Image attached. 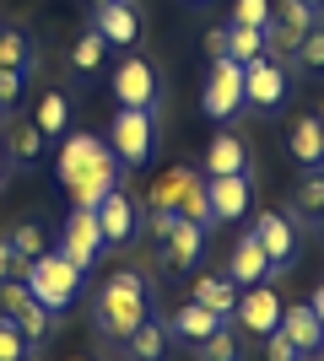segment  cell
Segmentation results:
<instances>
[{"mask_svg": "<svg viewBox=\"0 0 324 361\" xmlns=\"http://www.w3.org/2000/svg\"><path fill=\"white\" fill-rule=\"evenodd\" d=\"M54 167H60V183L71 195V205H81V211H97V200L108 189H119V173H124L119 157L108 151V140H97V135H65Z\"/></svg>", "mask_w": 324, "mask_h": 361, "instance_id": "obj_1", "label": "cell"}, {"mask_svg": "<svg viewBox=\"0 0 324 361\" xmlns=\"http://www.w3.org/2000/svg\"><path fill=\"white\" fill-rule=\"evenodd\" d=\"M152 318V291H146V281H140L136 270H114L97 286V307H92V324L103 340H114V345H130V334L140 329Z\"/></svg>", "mask_w": 324, "mask_h": 361, "instance_id": "obj_2", "label": "cell"}, {"mask_svg": "<svg viewBox=\"0 0 324 361\" xmlns=\"http://www.w3.org/2000/svg\"><path fill=\"white\" fill-rule=\"evenodd\" d=\"M81 275H87V270H81L76 259H65V254H38V259H28L22 281H28V291L44 302L49 313H65V307L81 297Z\"/></svg>", "mask_w": 324, "mask_h": 361, "instance_id": "obj_3", "label": "cell"}, {"mask_svg": "<svg viewBox=\"0 0 324 361\" xmlns=\"http://www.w3.org/2000/svg\"><path fill=\"white\" fill-rule=\"evenodd\" d=\"M108 151L119 157V167H146L157 151V114L152 108H119L108 124Z\"/></svg>", "mask_w": 324, "mask_h": 361, "instance_id": "obj_4", "label": "cell"}, {"mask_svg": "<svg viewBox=\"0 0 324 361\" xmlns=\"http://www.w3.org/2000/svg\"><path fill=\"white\" fill-rule=\"evenodd\" d=\"M200 108L211 119L227 124L232 114L244 108V65L238 60H211V81H205V92H200Z\"/></svg>", "mask_w": 324, "mask_h": 361, "instance_id": "obj_5", "label": "cell"}, {"mask_svg": "<svg viewBox=\"0 0 324 361\" xmlns=\"http://www.w3.org/2000/svg\"><path fill=\"white\" fill-rule=\"evenodd\" d=\"M103 248L108 243H103V226H97V211H81L76 205V211L65 216V226H60V254L76 259L81 270H92L97 259H103Z\"/></svg>", "mask_w": 324, "mask_h": 361, "instance_id": "obj_6", "label": "cell"}, {"mask_svg": "<svg viewBox=\"0 0 324 361\" xmlns=\"http://www.w3.org/2000/svg\"><path fill=\"white\" fill-rule=\"evenodd\" d=\"M0 313L11 318L28 340H44V334H49V318H54L44 302L28 291V281H0Z\"/></svg>", "mask_w": 324, "mask_h": 361, "instance_id": "obj_7", "label": "cell"}, {"mask_svg": "<svg viewBox=\"0 0 324 361\" xmlns=\"http://www.w3.org/2000/svg\"><path fill=\"white\" fill-rule=\"evenodd\" d=\"M254 238H260V248H265V259H270V275L276 270H287L297 259V226L287 221L281 211H260L254 216V226H248Z\"/></svg>", "mask_w": 324, "mask_h": 361, "instance_id": "obj_8", "label": "cell"}, {"mask_svg": "<svg viewBox=\"0 0 324 361\" xmlns=\"http://www.w3.org/2000/svg\"><path fill=\"white\" fill-rule=\"evenodd\" d=\"M281 313H287V302L265 286V281H260V286H244V291H238V324H244L254 340H265L270 329H281Z\"/></svg>", "mask_w": 324, "mask_h": 361, "instance_id": "obj_9", "label": "cell"}, {"mask_svg": "<svg viewBox=\"0 0 324 361\" xmlns=\"http://www.w3.org/2000/svg\"><path fill=\"white\" fill-rule=\"evenodd\" d=\"M281 97H287V65L270 60V54L248 60V65H244V103H254V108H276Z\"/></svg>", "mask_w": 324, "mask_h": 361, "instance_id": "obj_10", "label": "cell"}, {"mask_svg": "<svg viewBox=\"0 0 324 361\" xmlns=\"http://www.w3.org/2000/svg\"><path fill=\"white\" fill-rule=\"evenodd\" d=\"M114 97H119V108H157V71L140 60V54L119 60V71H114Z\"/></svg>", "mask_w": 324, "mask_h": 361, "instance_id": "obj_11", "label": "cell"}, {"mask_svg": "<svg viewBox=\"0 0 324 361\" xmlns=\"http://www.w3.org/2000/svg\"><path fill=\"white\" fill-rule=\"evenodd\" d=\"M232 281V286L244 291V286H260V281H270V259H265L260 238L254 232H244V238L232 243V254H227V270H222Z\"/></svg>", "mask_w": 324, "mask_h": 361, "instance_id": "obj_12", "label": "cell"}, {"mask_svg": "<svg viewBox=\"0 0 324 361\" xmlns=\"http://www.w3.org/2000/svg\"><path fill=\"white\" fill-rule=\"evenodd\" d=\"M205 195H211L216 221H238L254 205V189H248V173H222V178H205Z\"/></svg>", "mask_w": 324, "mask_h": 361, "instance_id": "obj_13", "label": "cell"}, {"mask_svg": "<svg viewBox=\"0 0 324 361\" xmlns=\"http://www.w3.org/2000/svg\"><path fill=\"white\" fill-rule=\"evenodd\" d=\"M97 226H103L108 248L130 243V238H136V200L124 195V189H108V195L97 200Z\"/></svg>", "mask_w": 324, "mask_h": 361, "instance_id": "obj_14", "label": "cell"}, {"mask_svg": "<svg viewBox=\"0 0 324 361\" xmlns=\"http://www.w3.org/2000/svg\"><path fill=\"white\" fill-rule=\"evenodd\" d=\"M200 248H205V226L173 216L168 238H162V264H168V270H189V264L200 259Z\"/></svg>", "mask_w": 324, "mask_h": 361, "instance_id": "obj_15", "label": "cell"}, {"mask_svg": "<svg viewBox=\"0 0 324 361\" xmlns=\"http://www.w3.org/2000/svg\"><path fill=\"white\" fill-rule=\"evenodd\" d=\"M222 173H248V146L232 130H216L205 146V178H222Z\"/></svg>", "mask_w": 324, "mask_h": 361, "instance_id": "obj_16", "label": "cell"}, {"mask_svg": "<svg viewBox=\"0 0 324 361\" xmlns=\"http://www.w3.org/2000/svg\"><path fill=\"white\" fill-rule=\"evenodd\" d=\"M97 32H103L108 44L130 49V44L140 38V16H136V6H130V0H108V6H97Z\"/></svg>", "mask_w": 324, "mask_h": 361, "instance_id": "obj_17", "label": "cell"}, {"mask_svg": "<svg viewBox=\"0 0 324 361\" xmlns=\"http://www.w3.org/2000/svg\"><path fill=\"white\" fill-rule=\"evenodd\" d=\"M222 324H227V318H216L211 307H200V302H195V297H189L184 307H179V313L168 318L173 340H189V345H200V340H211V334L222 329Z\"/></svg>", "mask_w": 324, "mask_h": 361, "instance_id": "obj_18", "label": "cell"}, {"mask_svg": "<svg viewBox=\"0 0 324 361\" xmlns=\"http://www.w3.org/2000/svg\"><path fill=\"white\" fill-rule=\"evenodd\" d=\"M281 334H287V340H292L303 356H313V350H319V340H324V324L313 318L308 302H292V307L281 313Z\"/></svg>", "mask_w": 324, "mask_h": 361, "instance_id": "obj_19", "label": "cell"}, {"mask_svg": "<svg viewBox=\"0 0 324 361\" xmlns=\"http://www.w3.org/2000/svg\"><path fill=\"white\" fill-rule=\"evenodd\" d=\"M189 178H195V167H168V173H157L152 189H146V211H179Z\"/></svg>", "mask_w": 324, "mask_h": 361, "instance_id": "obj_20", "label": "cell"}, {"mask_svg": "<svg viewBox=\"0 0 324 361\" xmlns=\"http://www.w3.org/2000/svg\"><path fill=\"white\" fill-rule=\"evenodd\" d=\"M287 146H292V157H297L303 167H324V124L313 119V114H303V119L292 124Z\"/></svg>", "mask_w": 324, "mask_h": 361, "instance_id": "obj_21", "label": "cell"}, {"mask_svg": "<svg viewBox=\"0 0 324 361\" xmlns=\"http://www.w3.org/2000/svg\"><path fill=\"white\" fill-rule=\"evenodd\" d=\"M189 297L200 302V307H211L216 318H232V313H238V286H232L227 275H200Z\"/></svg>", "mask_w": 324, "mask_h": 361, "instance_id": "obj_22", "label": "cell"}, {"mask_svg": "<svg viewBox=\"0 0 324 361\" xmlns=\"http://www.w3.org/2000/svg\"><path fill=\"white\" fill-rule=\"evenodd\" d=\"M303 38H308V27H297V22H287V16H270V22H265V54L281 60V65L297 60Z\"/></svg>", "mask_w": 324, "mask_h": 361, "instance_id": "obj_23", "label": "cell"}, {"mask_svg": "<svg viewBox=\"0 0 324 361\" xmlns=\"http://www.w3.org/2000/svg\"><path fill=\"white\" fill-rule=\"evenodd\" d=\"M168 350H173V329L157 324V318H146V324L130 334V361H168Z\"/></svg>", "mask_w": 324, "mask_h": 361, "instance_id": "obj_24", "label": "cell"}, {"mask_svg": "<svg viewBox=\"0 0 324 361\" xmlns=\"http://www.w3.org/2000/svg\"><path fill=\"white\" fill-rule=\"evenodd\" d=\"M6 157H11V162H38V157H44V130H38V124L32 119H11V140H6Z\"/></svg>", "mask_w": 324, "mask_h": 361, "instance_id": "obj_25", "label": "cell"}, {"mask_svg": "<svg viewBox=\"0 0 324 361\" xmlns=\"http://www.w3.org/2000/svg\"><path fill=\"white\" fill-rule=\"evenodd\" d=\"M173 216H184V221L205 226V232H211V226H216L211 195H205V173H195V178H189V189H184V200H179V211H173Z\"/></svg>", "mask_w": 324, "mask_h": 361, "instance_id": "obj_26", "label": "cell"}, {"mask_svg": "<svg viewBox=\"0 0 324 361\" xmlns=\"http://www.w3.org/2000/svg\"><path fill=\"white\" fill-rule=\"evenodd\" d=\"M32 124H38L44 135H65V130H71V97H65V92H44Z\"/></svg>", "mask_w": 324, "mask_h": 361, "instance_id": "obj_27", "label": "cell"}, {"mask_svg": "<svg viewBox=\"0 0 324 361\" xmlns=\"http://www.w3.org/2000/svg\"><path fill=\"white\" fill-rule=\"evenodd\" d=\"M265 54V27H238V22H227V60L248 65Z\"/></svg>", "mask_w": 324, "mask_h": 361, "instance_id": "obj_28", "label": "cell"}, {"mask_svg": "<svg viewBox=\"0 0 324 361\" xmlns=\"http://www.w3.org/2000/svg\"><path fill=\"white\" fill-rule=\"evenodd\" d=\"M0 65H6V71H32V44H28V32H16V27L0 32Z\"/></svg>", "mask_w": 324, "mask_h": 361, "instance_id": "obj_29", "label": "cell"}, {"mask_svg": "<svg viewBox=\"0 0 324 361\" xmlns=\"http://www.w3.org/2000/svg\"><path fill=\"white\" fill-rule=\"evenodd\" d=\"M103 54H108V38L103 32H81L76 38V49H71V65H76V71H97V65H103Z\"/></svg>", "mask_w": 324, "mask_h": 361, "instance_id": "obj_30", "label": "cell"}, {"mask_svg": "<svg viewBox=\"0 0 324 361\" xmlns=\"http://www.w3.org/2000/svg\"><path fill=\"white\" fill-rule=\"evenodd\" d=\"M11 248L22 254V264H28V259H38V254H49V238H44V226H38V221H22V226L11 232Z\"/></svg>", "mask_w": 324, "mask_h": 361, "instance_id": "obj_31", "label": "cell"}, {"mask_svg": "<svg viewBox=\"0 0 324 361\" xmlns=\"http://www.w3.org/2000/svg\"><path fill=\"white\" fill-rule=\"evenodd\" d=\"M292 200H297V211H308V216L319 211V216H324V167H308V178L297 183Z\"/></svg>", "mask_w": 324, "mask_h": 361, "instance_id": "obj_32", "label": "cell"}, {"mask_svg": "<svg viewBox=\"0 0 324 361\" xmlns=\"http://www.w3.org/2000/svg\"><path fill=\"white\" fill-rule=\"evenodd\" d=\"M28 350H32V340H28L22 329H16V324H11L6 313H0V361H22Z\"/></svg>", "mask_w": 324, "mask_h": 361, "instance_id": "obj_33", "label": "cell"}, {"mask_svg": "<svg viewBox=\"0 0 324 361\" xmlns=\"http://www.w3.org/2000/svg\"><path fill=\"white\" fill-rule=\"evenodd\" d=\"M195 350H200V361H238V340L227 334V324H222L211 340H200Z\"/></svg>", "mask_w": 324, "mask_h": 361, "instance_id": "obj_34", "label": "cell"}, {"mask_svg": "<svg viewBox=\"0 0 324 361\" xmlns=\"http://www.w3.org/2000/svg\"><path fill=\"white\" fill-rule=\"evenodd\" d=\"M232 22L238 27H265L270 22V0H232Z\"/></svg>", "mask_w": 324, "mask_h": 361, "instance_id": "obj_35", "label": "cell"}, {"mask_svg": "<svg viewBox=\"0 0 324 361\" xmlns=\"http://www.w3.org/2000/svg\"><path fill=\"white\" fill-rule=\"evenodd\" d=\"M265 361H303V350H297L281 329H270L265 334Z\"/></svg>", "mask_w": 324, "mask_h": 361, "instance_id": "obj_36", "label": "cell"}, {"mask_svg": "<svg viewBox=\"0 0 324 361\" xmlns=\"http://www.w3.org/2000/svg\"><path fill=\"white\" fill-rule=\"evenodd\" d=\"M297 65H308V71H324V27H313L297 49Z\"/></svg>", "mask_w": 324, "mask_h": 361, "instance_id": "obj_37", "label": "cell"}, {"mask_svg": "<svg viewBox=\"0 0 324 361\" xmlns=\"http://www.w3.org/2000/svg\"><path fill=\"white\" fill-rule=\"evenodd\" d=\"M22 87H28V71H6V65H0V108H16Z\"/></svg>", "mask_w": 324, "mask_h": 361, "instance_id": "obj_38", "label": "cell"}, {"mask_svg": "<svg viewBox=\"0 0 324 361\" xmlns=\"http://www.w3.org/2000/svg\"><path fill=\"white\" fill-rule=\"evenodd\" d=\"M16 270H28V264H22V254L11 248V238H0V281H11Z\"/></svg>", "mask_w": 324, "mask_h": 361, "instance_id": "obj_39", "label": "cell"}, {"mask_svg": "<svg viewBox=\"0 0 324 361\" xmlns=\"http://www.w3.org/2000/svg\"><path fill=\"white\" fill-rule=\"evenodd\" d=\"M168 226H173V211H146V238H168Z\"/></svg>", "mask_w": 324, "mask_h": 361, "instance_id": "obj_40", "label": "cell"}, {"mask_svg": "<svg viewBox=\"0 0 324 361\" xmlns=\"http://www.w3.org/2000/svg\"><path fill=\"white\" fill-rule=\"evenodd\" d=\"M205 54H211V60H227V27H211V32H205Z\"/></svg>", "mask_w": 324, "mask_h": 361, "instance_id": "obj_41", "label": "cell"}, {"mask_svg": "<svg viewBox=\"0 0 324 361\" xmlns=\"http://www.w3.org/2000/svg\"><path fill=\"white\" fill-rule=\"evenodd\" d=\"M308 307H313V318H319V324H324V286H319V291H313V297H308Z\"/></svg>", "mask_w": 324, "mask_h": 361, "instance_id": "obj_42", "label": "cell"}, {"mask_svg": "<svg viewBox=\"0 0 324 361\" xmlns=\"http://www.w3.org/2000/svg\"><path fill=\"white\" fill-rule=\"evenodd\" d=\"M0 173H6V140H0Z\"/></svg>", "mask_w": 324, "mask_h": 361, "instance_id": "obj_43", "label": "cell"}, {"mask_svg": "<svg viewBox=\"0 0 324 361\" xmlns=\"http://www.w3.org/2000/svg\"><path fill=\"white\" fill-rule=\"evenodd\" d=\"M22 361H44V356H38V350H28V356H22Z\"/></svg>", "mask_w": 324, "mask_h": 361, "instance_id": "obj_44", "label": "cell"}, {"mask_svg": "<svg viewBox=\"0 0 324 361\" xmlns=\"http://www.w3.org/2000/svg\"><path fill=\"white\" fill-rule=\"evenodd\" d=\"M308 6H313V11H319V6H324V0H308Z\"/></svg>", "mask_w": 324, "mask_h": 361, "instance_id": "obj_45", "label": "cell"}, {"mask_svg": "<svg viewBox=\"0 0 324 361\" xmlns=\"http://www.w3.org/2000/svg\"><path fill=\"white\" fill-rule=\"evenodd\" d=\"M313 361H324V350H313Z\"/></svg>", "mask_w": 324, "mask_h": 361, "instance_id": "obj_46", "label": "cell"}, {"mask_svg": "<svg viewBox=\"0 0 324 361\" xmlns=\"http://www.w3.org/2000/svg\"><path fill=\"white\" fill-rule=\"evenodd\" d=\"M71 361H92V356H71Z\"/></svg>", "mask_w": 324, "mask_h": 361, "instance_id": "obj_47", "label": "cell"}, {"mask_svg": "<svg viewBox=\"0 0 324 361\" xmlns=\"http://www.w3.org/2000/svg\"><path fill=\"white\" fill-rule=\"evenodd\" d=\"M92 6H108V0H92Z\"/></svg>", "mask_w": 324, "mask_h": 361, "instance_id": "obj_48", "label": "cell"}, {"mask_svg": "<svg viewBox=\"0 0 324 361\" xmlns=\"http://www.w3.org/2000/svg\"><path fill=\"white\" fill-rule=\"evenodd\" d=\"M319 232H324V216H319Z\"/></svg>", "mask_w": 324, "mask_h": 361, "instance_id": "obj_49", "label": "cell"}, {"mask_svg": "<svg viewBox=\"0 0 324 361\" xmlns=\"http://www.w3.org/2000/svg\"><path fill=\"white\" fill-rule=\"evenodd\" d=\"M319 124H324V108H319Z\"/></svg>", "mask_w": 324, "mask_h": 361, "instance_id": "obj_50", "label": "cell"}, {"mask_svg": "<svg viewBox=\"0 0 324 361\" xmlns=\"http://www.w3.org/2000/svg\"><path fill=\"white\" fill-rule=\"evenodd\" d=\"M319 350H324V340H319Z\"/></svg>", "mask_w": 324, "mask_h": 361, "instance_id": "obj_51", "label": "cell"}, {"mask_svg": "<svg viewBox=\"0 0 324 361\" xmlns=\"http://www.w3.org/2000/svg\"><path fill=\"white\" fill-rule=\"evenodd\" d=\"M0 32H6V27H0Z\"/></svg>", "mask_w": 324, "mask_h": 361, "instance_id": "obj_52", "label": "cell"}]
</instances>
